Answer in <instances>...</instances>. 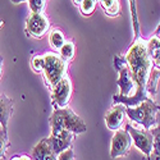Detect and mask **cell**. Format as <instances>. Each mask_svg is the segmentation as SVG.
<instances>
[{"label":"cell","mask_w":160,"mask_h":160,"mask_svg":"<svg viewBox=\"0 0 160 160\" xmlns=\"http://www.w3.org/2000/svg\"><path fill=\"white\" fill-rule=\"evenodd\" d=\"M124 129L129 133V136L136 148L146 156H150L154 150V132L152 131H142L137 129L131 124H126Z\"/></svg>","instance_id":"cell-5"},{"label":"cell","mask_w":160,"mask_h":160,"mask_svg":"<svg viewBox=\"0 0 160 160\" xmlns=\"http://www.w3.org/2000/svg\"><path fill=\"white\" fill-rule=\"evenodd\" d=\"M82 2H83V0H73V3H74V4H78V5L81 4Z\"/></svg>","instance_id":"cell-27"},{"label":"cell","mask_w":160,"mask_h":160,"mask_svg":"<svg viewBox=\"0 0 160 160\" xmlns=\"http://www.w3.org/2000/svg\"><path fill=\"white\" fill-rule=\"evenodd\" d=\"M73 138H74L73 133H71L68 131H62L59 133H55V135H51L49 137V141L51 143V148L54 150V152L57 155H59L64 150L71 148Z\"/></svg>","instance_id":"cell-11"},{"label":"cell","mask_w":160,"mask_h":160,"mask_svg":"<svg viewBox=\"0 0 160 160\" xmlns=\"http://www.w3.org/2000/svg\"><path fill=\"white\" fill-rule=\"evenodd\" d=\"M28 5L32 13H42L46 5V0H28Z\"/></svg>","instance_id":"cell-22"},{"label":"cell","mask_w":160,"mask_h":160,"mask_svg":"<svg viewBox=\"0 0 160 160\" xmlns=\"http://www.w3.org/2000/svg\"><path fill=\"white\" fill-rule=\"evenodd\" d=\"M57 160H74V150H73L72 146L67 150H64L63 152H60L58 155Z\"/></svg>","instance_id":"cell-23"},{"label":"cell","mask_w":160,"mask_h":160,"mask_svg":"<svg viewBox=\"0 0 160 160\" xmlns=\"http://www.w3.org/2000/svg\"><path fill=\"white\" fill-rule=\"evenodd\" d=\"M68 63L64 62L57 52H46L44 54V77L48 87L51 90L60 79L67 77Z\"/></svg>","instance_id":"cell-4"},{"label":"cell","mask_w":160,"mask_h":160,"mask_svg":"<svg viewBox=\"0 0 160 160\" xmlns=\"http://www.w3.org/2000/svg\"><path fill=\"white\" fill-rule=\"evenodd\" d=\"M146 46H148V51L149 55L152 60L154 67H158L159 68V37L155 35L152 36L148 42H146Z\"/></svg>","instance_id":"cell-14"},{"label":"cell","mask_w":160,"mask_h":160,"mask_svg":"<svg viewBox=\"0 0 160 160\" xmlns=\"http://www.w3.org/2000/svg\"><path fill=\"white\" fill-rule=\"evenodd\" d=\"M124 60L129 68L133 82H135V94L129 96L114 95L113 101L114 104H123L124 106H135L138 102L149 99L146 85H148L151 68L154 67L149 55L148 46H146V41L142 37H138L133 41L127 54L124 55Z\"/></svg>","instance_id":"cell-1"},{"label":"cell","mask_w":160,"mask_h":160,"mask_svg":"<svg viewBox=\"0 0 160 160\" xmlns=\"http://www.w3.org/2000/svg\"><path fill=\"white\" fill-rule=\"evenodd\" d=\"M131 145H132V138L126 129L115 131L110 145V158L117 159L127 155L131 149Z\"/></svg>","instance_id":"cell-9"},{"label":"cell","mask_w":160,"mask_h":160,"mask_svg":"<svg viewBox=\"0 0 160 160\" xmlns=\"http://www.w3.org/2000/svg\"><path fill=\"white\" fill-rule=\"evenodd\" d=\"M126 114L132 122L141 124L146 131L159 126V105L150 98L135 106H126Z\"/></svg>","instance_id":"cell-3"},{"label":"cell","mask_w":160,"mask_h":160,"mask_svg":"<svg viewBox=\"0 0 160 160\" xmlns=\"http://www.w3.org/2000/svg\"><path fill=\"white\" fill-rule=\"evenodd\" d=\"M98 0H83V2L79 4V10L83 16H91L95 10Z\"/></svg>","instance_id":"cell-20"},{"label":"cell","mask_w":160,"mask_h":160,"mask_svg":"<svg viewBox=\"0 0 160 160\" xmlns=\"http://www.w3.org/2000/svg\"><path fill=\"white\" fill-rule=\"evenodd\" d=\"M50 30V22L44 13H31L26 21V33L35 38H42Z\"/></svg>","instance_id":"cell-7"},{"label":"cell","mask_w":160,"mask_h":160,"mask_svg":"<svg viewBox=\"0 0 160 160\" xmlns=\"http://www.w3.org/2000/svg\"><path fill=\"white\" fill-rule=\"evenodd\" d=\"M126 117V106L123 104H115L105 115V124L110 131L121 129Z\"/></svg>","instance_id":"cell-10"},{"label":"cell","mask_w":160,"mask_h":160,"mask_svg":"<svg viewBox=\"0 0 160 160\" xmlns=\"http://www.w3.org/2000/svg\"><path fill=\"white\" fill-rule=\"evenodd\" d=\"M10 160H32V159L27 155H14L10 158Z\"/></svg>","instance_id":"cell-24"},{"label":"cell","mask_w":160,"mask_h":160,"mask_svg":"<svg viewBox=\"0 0 160 160\" xmlns=\"http://www.w3.org/2000/svg\"><path fill=\"white\" fill-rule=\"evenodd\" d=\"M31 67L33 72L36 73H42L44 69V55H36L31 59Z\"/></svg>","instance_id":"cell-21"},{"label":"cell","mask_w":160,"mask_h":160,"mask_svg":"<svg viewBox=\"0 0 160 160\" xmlns=\"http://www.w3.org/2000/svg\"><path fill=\"white\" fill-rule=\"evenodd\" d=\"M49 42H50V46L54 49V50H59L63 44L65 42V36L64 33L60 31V30H52L50 32V37H49Z\"/></svg>","instance_id":"cell-17"},{"label":"cell","mask_w":160,"mask_h":160,"mask_svg":"<svg viewBox=\"0 0 160 160\" xmlns=\"http://www.w3.org/2000/svg\"><path fill=\"white\" fill-rule=\"evenodd\" d=\"M131 5V16H132V24H133V32H135V40L141 37L140 36V24H138V17L136 10V0H129Z\"/></svg>","instance_id":"cell-18"},{"label":"cell","mask_w":160,"mask_h":160,"mask_svg":"<svg viewBox=\"0 0 160 160\" xmlns=\"http://www.w3.org/2000/svg\"><path fill=\"white\" fill-rule=\"evenodd\" d=\"M12 113H13V101L4 94L0 95V124H2V128L7 129Z\"/></svg>","instance_id":"cell-13"},{"label":"cell","mask_w":160,"mask_h":160,"mask_svg":"<svg viewBox=\"0 0 160 160\" xmlns=\"http://www.w3.org/2000/svg\"><path fill=\"white\" fill-rule=\"evenodd\" d=\"M72 95V85L68 77H64L51 88V104L55 109L67 108Z\"/></svg>","instance_id":"cell-8"},{"label":"cell","mask_w":160,"mask_h":160,"mask_svg":"<svg viewBox=\"0 0 160 160\" xmlns=\"http://www.w3.org/2000/svg\"><path fill=\"white\" fill-rule=\"evenodd\" d=\"M3 62H4V58L0 55V77H2V73H3Z\"/></svg>","instance_id":"cell-25"},{"label":"cell","mask_w":160,"mask_h":160,"mask_svg":"<svg viewBox=\"0 0 160 160\" xmlns=\"http://www.w3.org/2000/svg\"><path fill=\"white\" fill-rule=\"evenodd\" d=\"M32 158L33 160H57L58 155L52 150L49 138H42L32 149Z\"/></svg>","instance_id":"cell-12"},{"label":"cell","mask_w":160,"mask_h":160,"mask_svg":"<svg viewBox=\"0 0 160 160\" xmlns=\"http://www.w3.org/2000/svg\"><path fill=\"white\" fill-rule=\"evenodd\" d=\"M49 122L51 127V135H55L62 131H68L76 136L86 132L87 129L85 122L71 108L55 109L52 112Z\"/></svg>","instance_id":"cell-2"},{"label":"cell","mask_w":160,"mask_h":160,"mask_svg":"<svg viewBox=\"0 0 160 160\" xmlns=\"http://www.w3.org/2000/svg\"><path fill=\"white\" fill-rule=\"evenodd\" d=\"M10 142H9V137H8V132L5 128L0 129V159L5 158L7 155V150L9 149Z\"/></svg>","instance_id":"cell-19"},{"label":"cell","mask_w":160,"mask_h":160,"mask_svg":"<svg viewBox=\"0 0 160 160\" xmlns=\"http://www.w3.org/2000/svg\"><path fill=\"white\" fill-rule=\"evenodd\" d=\"M98 2H100L104 12L110 17H114V16L119 14V12H121L119 0H98Z\"/></svg>","instance_id":"cell-16"},{"label":"cell","mask_w":160,"mask_h":160,"mask_svg":"<svg viewBox=\"0 0 160 160\" xmlns=\"http://www.w3.org/2000/svg\"><path fill=\"white\" fill-rule=\"evenodd\" d=\"M13 4H21V3H24V2H28V0H10Z\"/></svg>","instance_id":"cell-26"},{"label":"cell","mask_w":160,"mask_h":160,"mask_svg":"<svg viewBox=\"0 0 160 160\" xmlns=\"http://www.w3.org/2000/svg\"><path fill=\"white\" fill-rule=\"evenodd\" d=\"M114 67H115V69L119 72V78L117 81L119 88H121V94H119V96H129L131 92L135 90V82H133V79H132L128 65L126 64L124 57L115 55L114 57Z\"/></svg>","instance_id":"cell-6"},{"label":"cell","mask_w":160,"mask_h":160,"mask_svg":"<svg viewBox=\"0 0 160 160\" xmlns=\"http://www.w3.org/2000/svg\"><path fill=\"white\" fill-rule=\"evenodd\" d=\"M74 52H76V46H74L73 41H71V40H69V41H65V42L63 44V46L59 49V55H60V58H62L64 62H67V63H69V62L73 60Z\"/></svg>","instance_id":"cell-15"}]
</instances>
